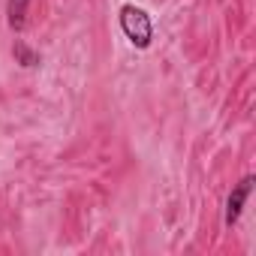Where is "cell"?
<instances>
[{
    "mask_svg": "<svg viewBox=\"0 0 256 256\" xmlns=\"http://www.w3.org/2000/svg\"><path fill=\"white\" fill-rule=\"evenodd\" d=\"M12 54H16V64H22L24 70H34V66H40V54H36L30 46H24V42H16Z\"/></svg>",
    "mask_w": 256,
    "mask_h": 256,
    "instance_id": "4",
    "label": "cell"
},
{
    "mask_svg": "<svg viewBox=\"0 0 256 256\" xmlns=\"http://www.w3.org/2000/svg\"><path fill=\"white\" fill-rule=\"evenodd\" d=\"M250 190H253V178L247 175V178H241V184L232 190V196H229V202H226V226H235V223L241 220V211H244V205H247Z\"/></svg>",
    "mask_w": 256,
    "mask_h": 256,
    "instance_id": "2",
    "label": "cell"
},
{
    "mask_svg": "<svg viewBox=\"0 0 256 256\" xmlns=\"http://www.w3.org/2000/svg\"><path fill=\"white\" fill-rule=\"evenodd\" d=\"M28 6H30V0H10L6 16H10V28H12V30H24V22H28Z\"/></svg>",
    "mask_w": 256,
    "mask_h": 256,
    "instance_id": "3",
    "label": "cell"
},
{
    "mask_svg": "<svg viewBox=\"0 0 256 256\" xmlns=\"http://www.w3.org/2000/svg\"><path fill=\"white\" fill-rule=\"evenodd\" d=\"M120 30L126 34V40H130L136 48H151L154 42V24H151V16L133 4L120 6Z\"/></svg>",
    "mask_w": 256,
    "mask_h": 256,
    "instance_id": "1",
    "label": "cell"
}]
</instances>
